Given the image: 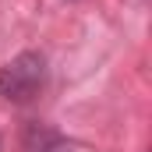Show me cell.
I'll use <instances>...</instances> for the list:
<instances>
[{
    "instance_id": "obj_1",
    "label": "cell",
    "mask_w": 152,
    "mask_h": 152,
    "mask_svg": "<svg viewBox=\"0 0 152 152\" xmlns=\"http://www.w3.org/2000/svg\"><path fill=\"white\" fill-rule=\"evenodd\" d=\"M42 85H46V57L39 50L18 53L0 75V92L11 103H32L42 92Z\"/></svg>"
},
{
    "instance_id": "obj_2",
    "label": "cell",
    "mask_w": 152,
    "mask_h": 152,
    "mask_svg": "<svg viewBox=\"0 0 152 152\" xmlns=\"http://www.w3.org/2000/svg\"><path fill=\"white\" fill-rule=\"evenodd\" d=\"M21 145H25V152H75L71 142L50 124H28L21 131Z\"/></svg>"
}]
</instances>
